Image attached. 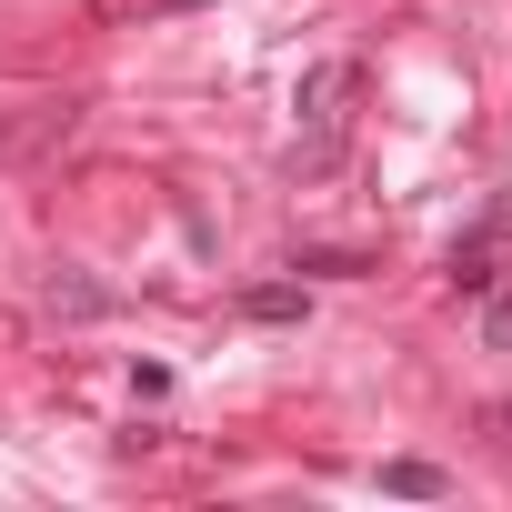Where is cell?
Segmentation results:
<instances>
[{
  "instance_id": "cell-1",
  "label": "cell",
  "mask_w": 512,
  "mask_h": 512,
  "mask_svg": "<svg viewBox=\"0 0 512 512\" xmlns=\"http://www.w3.org/2000/svg\"><path fill=\"white\" fill-rule=\"evenodd\" d=\"M352 101H362V61H312L302 71V141H292V171H332L342 161V141H352Z\"/></svg>"
},
{
  "instance_id": "cell-2",
  "label": "cell",
  "mask_w": 512,
  "mask_h": 512,
  "mask_svg": "<svg viewBox=\"0 0 512 512\" xmlns=\"http://www.w3.org/2000/svg\"><path fill=\"white\" fill-rule=\"evenodd\" d=\"M492 251H502V201L472 221V241H452V292H462V302H482V292L502 282V272H492Z\"/></svg>"
},
{
  "instance_id": "cell-3",
  "label": "cell",
  "mask_w": 512,
  "mask_h": 512,
  "mask_svg": "<svg viewBox=\"0 0 512 512\" xmlns=\"http://www.w3.org/2000/svg\"><path fill=\"white\" fill-rule=\"evenodd\" d=\"M302 312H312L302 282H251V292H241V322H302Z\"/></svg>"
},
{
  "instance_id": "cell-4",
  "label": "cell",
  "mask_w": 512,
  "mask_h": 512,
  "mask_svg": "<svg viewBox=\"0 0 512 512\" xmlns=\"http://www.w3.org/2000/svg\"><path fill=\"white\" fill-rule=\"evenodd\" d=\"M382 492H402V502H432V492H442V462L402 452V462H382Z\"/></svg>"
},
{
  "instance_id": "cell-5",
  "label": "cell",
  "mask_w": 512,
  "mask_h": 512,
  "mask_svg": "<svg viewBox=\"0 0 512 512\" xmlns=\"http://www.w3.org/2000/svg\"><path fill=\"white\" fill-rule=\"evenodd\" d=\"M51 312L91 322V312H111V292H101V282H81V272H51Z\"/></svg>"
},
{
  "instance_id": "cell-6",
  "label": "cell",
  "mask_w": 512,
  "mask_h": 512,
  "mask_svg": "<svg viewBox=\"0 0 512 512\" xmlns=\"http://www.w3.org/2000/svg\"><path fill=\"white\" fill-rule=\"evenodd\" d=\"M482 332H492V352H512V292L492 302V322H482Z\"/></svg>"
},
{
  "instance_id": "cell-7",
  "label": "cell",
  "mask_w": 512,
  "mask_h": 512,
  "mask_svg": "<svg viewBox=\"0 0 512 512\" xmlns=\"http://www.w3.org/2000/svg\"><path fill=\"white\" fill-rule=\"evenodd\" d=\"M161 11H201V0H161Z\"/></svg>"
}]
</instances>
